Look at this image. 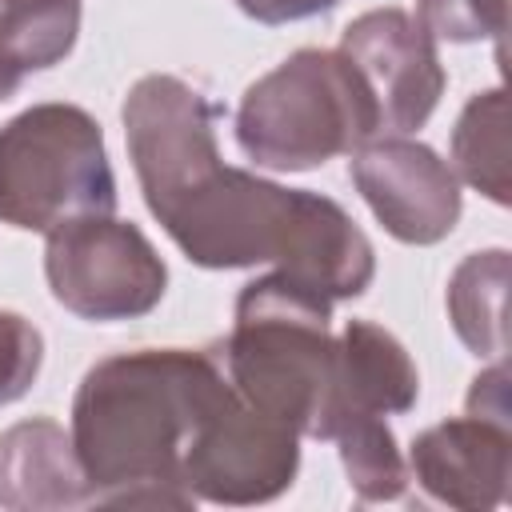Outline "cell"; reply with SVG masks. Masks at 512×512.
I'll return each instance as SVG.
<instances>
[{"instance_id":"8fae6325","label":"cell","mask_w":512,"mask_h":512,"mask_svg":"<svg viewBox=\"0 0 512 512\" xmlns=\"http://www.w3.org/2000/svg\"><path fill=\"white\" fill-rule=\"evenodd\" d=\"M420 396V376L408 348L372 320H348L336 336L332 368V412L324 440H332L348 420L408 412Z\"/></svg>"},{"instance_id":"e0dca14e","label":"cell","mask_w":512,"mask_h":512,"mask_svg":"<svg viewBox=\"0 0 512 512\" xmlns=\"http://www.w3.org/2000/svg\"><path fill=\"white\" fill-rule=\"evenodd\" d=\"M416 24L432 40H452V44L504 40L508 0H420Z\"/></svg>"},{"instance_id":"ba28073f","label":"cell","mask_w":512,"mask_h":512,"mask_svg":"<svg viewBox=\"0 0 512 512\" xmlns=\"http://www.w3.org/2000/svg\"><path fill=\"white\" fill-rule=\"evenodd\" d=\"M364 80L380 136L416 132L428 124L444 96V64L436 40L400 8H372L356 16L336 48Z\"/></svg>"},{"instance_id":"7c38bea8","label":"cell","mask_w":512,"mask_h":512,"mask_svg":"<svg viewBox=\"0 0 512 512\" xmlns=\"http://www.w3.org/2000/svg\"><path fill=\"white\" fill-rule=\"evenodd\" d=\"M92 504L84 468L64 432L48 416H32L0 432V508L44 512Z\"/></svg>"},{"instance_id":"9c48e42d","label":"cell","mask_w":512,"mask_h":512,"mask_svg":"<svg viewBox=\"0 0 512 512\" xmlns=\"http://www.w3.org/2000/svg\"><path fill=\"white\" fill-rule=\"evenodd\" d=\"M352 184L400 244H440L460 220V180L428 144L376 136L352 152Z\"/></svg>"},{"instance_id":"ac0fdd59","label":"cell","mask_w":512,"mask_h":512,"mask_svg":"<svg viewBox=\"0 0 512 512\" xmlns=\"http://www.w3.org/2000/svg\"><path fill=\"white\" fill-rule=\"evenodd\" d=\"M44 364V336L20 312L0 308V408L20 400Z\"/></svg>"},{"instance_id":"d6986e66","label":"cell","mask_w":512,"mask_h":512,"mask_svg":"<svg viewBox=\"0 0 512 512\" xmlns=\"http://www.w3.org/2000/svg\"><path fill=\"white\" fill-rule=\"evenodd\" d=\"M336 4L340 0H236V8L244 16H252L256 24H292V20L332 12Z\"/></svg>"},{"instance_id":"4fadbf2b","label":"cell","mask_w":512,"mask_h":512,"mask_svg":"<svg viewBox=\"0 0 512 512\" xmlns=\"http://www.w3.org/2000/svg\"><path fill=\"white\" fill-rule=\"evenodd\" d=\"M504 288H508V252L488 248L472 252L456 264L448 280V320L460 344L480 360H504L508 328H504Z\"/></svg>"},{"instance_id":"5b68a950","label":"cell","mask_w":512,"mask_h":512,"mask_svg":"<svg viewBox=\"0 0 512 512\" xmlns=\"http://www.w3.org/2000/svg\"><path fill=\"white\" fill-rule=\"evenodd\" d=\"M112 208L104 132L80 104H32L0 128V224L52 232L72 216Z\"/></svg>"},{"instance_id":"ffe728a7","label":"cell","mask_w":512,"mask_h":512,"mask_svg":"<svg viewBox=\"0 0 512 512\" xmlns=\"http://www.w3.org/2000/svg\"><path fill=\"white\" fill-rule=\"evenodd\" d=\"M468 412L492 416V420H508V372H504V360H496L488 372H480L472 380Z\"/></svg>"},{"instance_id":"6da1fadb","label":"cell","mask_w":512,"mask_h":512,"mask_svg":"<svg viewBox=\"0 0 512 512\" xmlns=\"http://www.w3.org/2000/svg\"><path fill=\"white\" fill-rule=\"evenodd\" d=\"M128 156L148 212L200 268L276 272L336 300H356L376 276L360 224L328 196L280 188L220 160V108L180 76L152 72L124 96Z\"/></svg>"},{"instance_id":"8992f818","label":"cell","mask_w":512,"mask_h":512,"mask_svg":"<svg viewBox=\"0 0 512 512\" xmlns=\"http://www.w3.org/2000/svg\"><path fill=\"white\" fill-rule=\"evenodd\" d=\"M44 276L56 304L96 324L148 316L168 288V268L152 240L112 212L56 224L44 248Z\"/></svg>"},{"instance_id":"44dd1931","label":"cell","mask_w":512,"mask_h":512,"mask_svg":"<svg viewBox=\"0 0 512 512\" xmlns=\"http://www.w3.org/2000/svg\"><path fill=\"white\" fill-rule=\"evenodd\" d=\"M20 80H24V76H20V72H16V68H12V64L0 56V104H4V100H8L16 88H20Z\"/></svg>"},{"instance_id":"7a4b0ae2","label":"cell","mask_w":512,"mask_h":512,"mask_svg":"<svg viewBox=\"0 0 512 512\" xmlns=\"http://www.w3.org/2000/svg\"><path fill=\"white\" fill-rule=\"evenodd\" d=\"M228 388L220 360L192 348H136L92 364L72 400V448L92 504L188 508L196 496L180 464Z\"/></svg>"},{"instance_id":"5bb4252c","label":"cell","mask_w":512,"mask_h":512,"mask_svg":"<svg viewBox=\"0 0 512 512\" xmlns=\"http://www.w3.org/2000/svg\"><path fill=\"white\" fill-rule=\"evenodd\" d=\"M452 172L484 192L492 204H508V96L504 88L476 92L452 128Z\"/></svg>"},{"instance_id":"9a60e30c","label":"cell","mask_w":512,"mask_h":512,"mask_svg":"<svg viewBox=\"0 0 512 512\" xmlns=\"http://www.w3.org/2000/svg\"><path fill=\"white\" fill-rule=\"evenodd\" d=\"M80 36V0H0V56L20 72L60 64Z\"/></svg>"},{"instance_id":"2e32d148","label":"cell","mask_w":512,"mask_h":512,"mask_svg":"<svg viewBox=\"0 0 512 512\" xmlns=\"http://www.w3.org/2000/svg\"><path fill=\"white\" fill-rule=\"evenodd\" d=\"M332 444L340 448V464L348 472V484L360 500H400L408 488V460L384 424V416H360L348 420Z\"/></svg>"},{"instance_id":"30bf717a","label":"cell","mask_w":512,"mask_h":512,"mask_svg":"<svg viewBox=\"0 0 512 512\" xmlns=\"http://www.w3.org/2000/svg\"><path fill=\"white\" fill-rule=\"evenodd\" d=\"M408 476L440 504L460 512H484L504 504L512 476L508 420L452 416L424 428L408 452Z\"/></svg>"},{"instance_id":"3957f363","label":"cell","mask_w":512,"mask_h":512,"mask_svg":"<svg viewBox=\"0 0 512 512\" xmlns=\"http://www.w3.org/2000/svg\"><path fill=\"white\" fill-rule=\"evenodd\" d=\"M228 384L296 436L324 440L332 412V300L308 284L268 272L236 296V324L224 340Z\"/></svg>"},{"instance_id":"52a82bcc","label":"cell","mask_w":512,"mask_h":512,"mask_svg":"<svg viewBox=\"0 0 512 512\" xmlns=\"http://www.w3.org/2000/svg\"><path fill=\"white\" fill-rule=\"evenodd\" d=\"M300 468V436L252 408L236 388L200 420L180 480L196 500L268 504L292 488Z\"/></svg>"},{"instance_id":"277c9868","label":"cell","mask_w":512,"mask_h":512,"mask_svg":"<svg viewBox=\"0 0 512 512\" xmlns=\"http://www.w3.org/2000/svg\"><path fill=\"white\" fill-rule=\"evenodd\" d=\"M380 136L360 72L336 48H300L264 72L236 108L240 152L276 172H308Z\"/></svg>"}]
</instances>
